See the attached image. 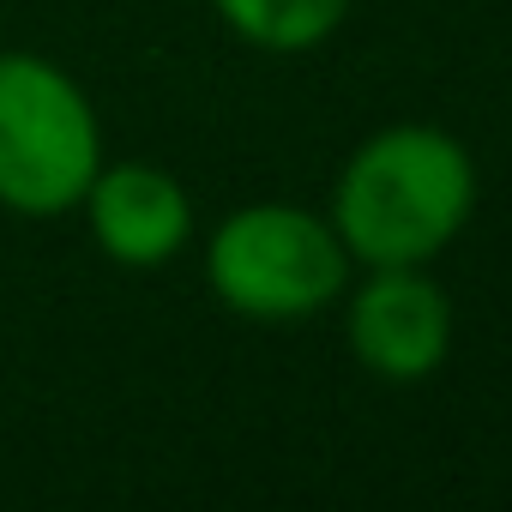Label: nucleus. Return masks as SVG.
I'll return each instance as SVG.
<instances>
[{"label":"nucleus","mask_w":512,"mask_h":512,"mask_svg":"<svg viewBox=\"0 0 512 512\" xmlns=\"http://www.w3.org/2000/svg\"><path fill=\"white\" fill-rule=\"evenodd\" d=\"M476 211V157L434 121H392L368 133L332 181V229L356 272L434 266Z\"/></svg>","instance_id":"1"},{"label":"nucleus","mask_w":512,"mask_h":512,"mask_svg":"<svg viewBox=\"0 0 512 512\" xmlns=\"http://www.w3.org/2000/svg\"><path fill=\"white\" fill-rule=\"evenodd\" d=\"M356 260L344 253L326 211L290 199L235 205L205 241V284L211 296L253 326H302L350 290Z\"/></svg>","instance_id":"2"},{"label":"nucleus","mask_w":512,"mask_h":512,"mask_svg":"<svg viewBox=\"0 0 512 512\" xmlns=\"http://www.w3.org/2000/svg\"><path fill=\"white\" fill-rule=\"evenodd\" d=\"M97 169L103 121L85 85L37 49H0V211L67 217Z\"/></svg>","instance_id":"3"},{"label":"nucleus","mask_w":512,"mask_h":512,"mask_svg":"<svg viewBox=\"0 0 512 512\" xmlns=\"http://www.w3.org/2000/svg\"><path fill=\"white\" fill-rule=\"evenodd\" d=\"M344 338L350 356L386 386H422L452 356V296L428 278V266H368L350 278Z\"/></svg>","instance_id":"4"},{"label":"nucleus","mask_w":512,"mask_h":512,"mask_svg":"<svg viewBox=\"0 0 512 512\" xmlns=\"http://www.w3.org/2000/svg\"><path fill=\"white\" fill-rule=\"evenodd\" d=\"M79 211L97 253L121 272H157L193 241V199L181 175L145 157H103Z\"/></svg>","instance_id":"5"},{"label":"nucleus","mask_w":512,"mask_h":512,"mask_svg":"<svg viewBox=\"0 0 512 512\" xmlns=\"http://www.w3.org/2000/svg\"><path fill=\"white\" fill-rule=\"evenodd\" d=\"M205 7L247 49L308 55V49H320V43H332L344 31V19H350L356 0H205Z\"/></svg>","instance_id":"6"}]
</instances>
